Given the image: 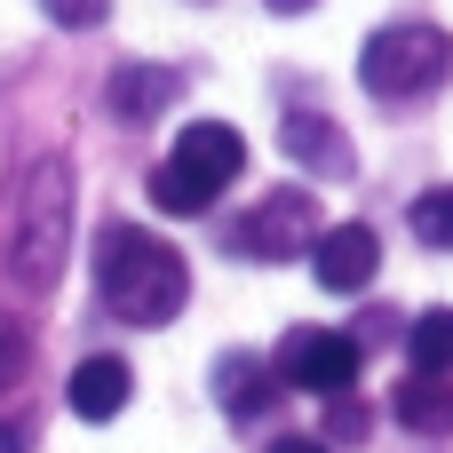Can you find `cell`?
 I'll list each match as a JSON object with an SVG mask.
<instances>
[{"mask_svg":"<svg viewBox=\"0 0 453 453\" xmlns=\"http://www.w3.org/2000/svg\"><path fill=\"white\" fill-rule=\"evenodd\" d=\"M96 295H104V311L127 319V326H167V319L183 311V295H191V271H183V255H175L159 231H143V223H104V239H96Z\"/></svg>","mask_w":453,"mask_h":453,"instance_id":"1","label":"cell"},{"mask_svg":"<svg viewBox=\"0 0 453 453\" xmlns=\"http://www.w3.org/2000/svg\"><path fill=\"white\" fill-rule=\"evenodd\" d=\"M64 255H72V167L64 159H40L32 183H24V199H16V215H8L0 263H8V279L24 295H48L56 271H64Z\"/></svg>","mask_w":453,"mask_h":453,"instance_id":"2","label":"cell"},{"mask_svg":"<svg viewBox=\"0 0 453 453\" xmlns=\"http://www.w3.org/2000/svg\"><path fill=\"white\" fill-rule=\"evenodd\" d=\"M239 167H247L239 127H231V119H191V127L175 135V151L151 167V207H159V215H207V207L239 183Z\"/></svg>","mask_w":453,"mask_h":453,"instance_id":"3","label":"cell"},{"mask_svg":"<svg viewBox=\"0 0 453 453\" xmlns=\"http://www.w3.org/2000/svg\"><path fill=\"white\" fill-rule=\"evenodd\" d=\"M446 72H453V40L438 24H382L358 48V80L382 104H422L430 88H446Z\"/></svg>","mask_w":453,"mask_h":453,"instance_id":"4","label":"cell"},{"mask_svg":"<svg viewBox=\"0 0 453 453\" xmlns=\"http://www.w3.org/2000/svg\"><path fill=\"white\" fill-rule=\"evenodd\" d=\"M319 247V207H311V191H263L239 223H231V255H263V263H295V255H311Z\"/></svg>","mask_w":453,"mask_h":453,"instance_id":"5","label":"cell"},{"mask_svg":"<svg viewBox=\"0 0 453 453\" xmlns=\"http://www.w3.org/2000/svg\"><path fill=\"white\" fill-rule=\"evenodd\" d=\"M279 382H295V390H311V398H350V382H358V342L334 334V326H295V334L279 342Z\"/></svg>","mask_w":453,"mask_h":453,"instance_id":"6","label":"cell"},{"mask_svg":"<svg viewBox=\"0 0 453 453\" xmlns=\"http://www.w3.org/2000/svg\"><path fill=\"white\" fill-rule=\"evenodd\" d=\"M374 263H382V239H374L366 223H334V231H319V247H311V271H319L326 295H358V287L374 279Z\"/></svg>","mask_w":453,"mask_h":453,"instance_id":"7","label":"cell"},{"mask_svg":"<svg viewBox=\"0 0 453 453\" xmlns=\"http://www.w3.org/2000/svg\"><path fill=\"white\" fill-rule=\"evenodd\" d=\"M279 151H295L311 175H326V183H350L358 175V159H350V135L334 127V119H319V111H287V127H279Z\"/></svg>","mask_w":453,"mask_h":453,"instance_id":"8","label":"cell"},{"mask_svg":"<svg viewBox=\"0 0 453 453\" xmlns=\"http://www.w3.org/2000/svg\"><path fill=\"white\" fill-rule=\"evenodd\" d=\"M127 358H80L72 366V382H64V406L80 414V422H111L119 406H127Z\"/></svg>","mask_w":453,"mask_h":453,"instance_id":"9","label":"cell"},{"mask_svg":"<svg viewBox=\"0 0 453 453\" xmlns=\"http://www.w3.org/2000/svg\"><path fill=\"white\" fill-rule=\"evenodd\" d=\"M390 414H398L414 438H446L453 430V382H438V374H406V382L390 390Z\"/></svg>","mask_w":453,"mask_h":453,"instance_id":"10","label":"cell"},{"mask_svg":"<svg viewBox=\"0 0 453 453\" xmlns=\"http://www.w3.org/2000/svg\"><path fill=\"white\" fill-rule=\"evenodd\" d=\"M175 104V72L167 64H119L111 72V111L119 119H151V111H167Z\"/></svg>","mask_w":453,"mask_h":453,"instance_id":"11","label":"cell"},{"mask_svg":"<svg viewBox=\"0 0 453 453\" xmlns=\"http://www.w3.org/2000/svg\"><path fill=\"white\" fill-rule=\"evenodd\" d=\"M406 350H414V374L453 382V311H422L414 334H406Z\"/></svg>","mask_w":453,"mask_h":453,"instance_id":"12","label":"cell"},{"mask_svg":"<svg viewBox=\"0 0 453 453\" xmlns=\"http://www.w3.org/2000/svg\"><path fill=\"white\" fill-rule=\"evenodd\" d=\"M406 223H414V239H422V247H438V255H446V247H453V183H438V191H422Z\"/></svg>","mask_w":453,"mask_h":453,"instance_id":"13","label":"cell"},{"mask_svg":"<svg viewBox=\"0 0 453 453\" xmlns=\"http://www.w3.org/2000/svg\"><path fill=\"white\" fill-rule=\"evenodd\" d=\"M223 390H231V422H255V406H271V382H255V366H247V358H231V366H223Z\"/></svg>","mask_w":453,"mask_h":453,"instance_id":"14","label":"cell"},{"mask_svg":"<svg viewBox=\"0 0 453 453\" xmlns=\"http://www.w3.org/2000/svg\"><path fill=\"white\" fill-rule=\"evenodd\" d=\"M48 8V24H64V32H96L104 16H111V0H40Z\"/></svg>","mask_w":453,"mask_h":453,"instance_id":"15","label":"cell"},{"mask_svg":"<svg viewBox=\"0 0 453 453\" xmlns=\"http://www.w3.org/2000/svg\"><path fill=\"white\" fill-rule=\"evenodd\" d=\"M24 366H32V342H24V326H8V319H0V390H8V382H24Z\"/></svg>","mask_w":453,"mask_h":453,"instance_id":"16","label":"cell"},{"mask_svg":"<svg viewBox=\"0 0 453 453\" xmlns=\"http://www.w3.org/2000/svg\"><path fill=\"white\" fill-rule=\"evenodd\" d=\"M334 438H366V406L358 398H334Z\"/></svg>","mask_w":453,"mask_h":453,"instance_id":"17","label":"cell"},{"mask_svg":"<svg viewBox=\"0 0 453 453\" xmlns=\"http://www.w3.org/2000/svg\"><path fill=\"white\" fill-rule=\"evenodd\" d=\"M271 453H334V446H326V438H279Z\"/></svg>","mask_w":453,"mask_h":453,"instance_id":"18","label":"cell"},{"mask_svg":"<svg viewBox=\"0 0 453 453\" xmlns=\"http://www.w3.org/2000/svg\"><path fill=\"white\" fill-rule=\"evenodd\" d=\"M263 8H279V16H303V8H311V0H263Z\"/></svg>","mask_w":453,"mask_h":453,"instance_id":"19","label":"cell"}]
</instances>
